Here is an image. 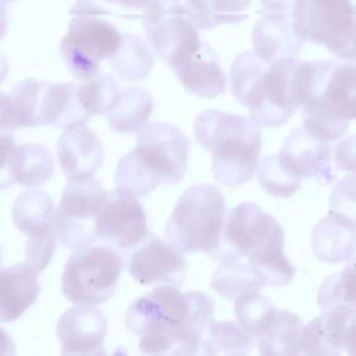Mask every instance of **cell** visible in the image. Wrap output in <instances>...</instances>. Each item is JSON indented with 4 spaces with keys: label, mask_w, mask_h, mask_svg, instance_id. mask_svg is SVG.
Returning <instances> with one entry per match:
<instances>
[{
    "label": "cell",
    "mask_w": 356,
    "mask_h": 356,
    "mask_svg": "<svg viewBox=\"0 0 356 356\" xmlns=\"http://www.w3.org/2000/svg\"><path fill=\"white\" fill-rule=\"evenodd\" d=\"M209 256L221 263L248 259L263 285L282 286L295 275L284 253L280 222L252 202L239 203L227 213L220 242Z\"/></svg>",
    "instance_id": "obj_1"
},
{
    "label": "cell",
    "mask_w": 356,
    "mask_h": 356,
    "mask_svg": "<svg viewBox=\"0 0 356 356\" xmlns=\"http://www.w3.org/2000/svg\"><path fill=\"white\" fill-rule=\"evenodd\" d=\"M296 57L267 63L253 50L241 53L229 70L234 97L249 108L259 127H280L300 108L298 99Z\"/></svg>",
    "instance_id": "obj_2"
},
{
    "label": "cell",
    "mask_w": 356,
    "mask_h": 356,
    "mask_svg": "<svg viewBox=\"0 0 356 356\" xmlns=\"http://www.w3.org/2000/svg\"><path fill=\"white\" fill-rule=\"evenodd\" d=\"M189 139L167 122H152L136 132L135 147L117 164V189L142 197L160 185L182 181L189 156Z\"/></svg>",
    "instance_id": "obj_3"
},
{
    "label": "cell",
    "mask_w": 356,
    "mask_h": 356,
    "mask_svg": "<svg viewBox=\"0 0 356 356\" xmlns=\"http://www.w3.org/2000/svg\"><path fill=\"white\" fill-rule=\"evenodd\" d=\"M303 128L313 136L334 142L356 120V63L303 61Z\"/></svg>",
    "instance_id": "obj_4"
},
{
    "label": "cell",
    "mask_w": 356,
    "mask_h": 356,
    "mask_svg": "<svg viewBox=\"0 0 356 356\" xmlns=\"http://www.w3.org/2000/svg\"><path fill=\"white\" fill-rule=\"evenodd\" d=\"M195 139L213 156L217 182L239 186L252 179L259 165L261 131L249 117L204 110L195 121Z\"/></svg>",
    "instance_id": "obj_5"
},
{
    "label": "cell",
    "mask_w": 356,
    "mask_h": 356,
    "mask_svg": "<svg viewBox=\"0 0 356 356\" xmlns=\"http://www.w3.org/2000/svg\"><path fill=\"white\" fill-rule=\"evenodd\" d=\"M213 314L214 302L207 293L160 285L131 303L125 325L139 339L203 335Z\"/></svg>",
    "instance_id": "obj_6"
},
{
    "label": "cell",
    "mask_w": 356,
    "mask_h": 356,
    "mask_svg": "<svg viewBox=\"0 0 356 356\" xmlns=\"http://www.w3.org/2000/svg\"><path fill=\"white\" fill-rule=\"evenodd\" d=\"M227 216L222 192L211 184L188 188L177 200L165 224V239L181 253H211Z\"/></svg>",
    "instance_id": "obj_7"
},
{
    "label": "cell",
    "mask_w": 356,
    "mask_h": 356,
    "mask_svg": "<svg viewBox=\"0 0 356 356\" xmlns=\"http://www.w3.org/2000/svg\"><path fill=\"white\" fill-rule=\"evenodd\" d=\"M106 15V10L93 0H79L71 8L60 51L68 71L79 81L95 76L100 63L110 58L120 46L122 35Z\"/></svg>",
    "instance_id": "obj_8"
},
{
    "label": "cell",
    "mask_w": 356,
    "mask_h": 356,
    "mask_svg": "<svg viewBox=\"0 0 356 356\" xmlns=\"http://www.w3.org/2000/svg\"><path fill=\"white\" fill-rule=\"evenodd\" d=\"M124 260L108 245H92L75 250L67 260L61 275V291L74 305H102L117 289Z\"/></svg>",
    "instance_id": "obj_9"
},
{
    "label": "cell",
    "mask_w": 356,
    "mask_h": 356,
    "mask_svg": "<svg viewBox=\"0 0 356 356\" xmlns=\"http://www.w3.org/2000/svg\"><path fill=\"white\" fill-rule=\"evenodd\" d=\"M143 26L154 56L172 68L188 60L202 44L197 26L182 0H146Z\"/></svg>",
    "instance_id": "obj_10"
},
{
    "label": "cell",
    "mask_w": 356,
    "mask_h": 356,
    "mask_svg": "<svg viewBox=\"0 0 356 356\" xmlns=\"http://www.w3.org/2000/svg\"><path fill=\"white\" fill-rule=\"evenodd\" d=\"M292 25L302 42L321 44L339 58L356 29L352 0H296Z\"/></svg>",
    "instance_id": "obj_11"
},
{
    "label": "cell",
    "mask_w": 356,
    "mask_h": 356,
    "mask_svg": "<svg viewBox=\"0 0 356 356\" xmlns=\"http://www.w3.org/2000/svg\"><path fill=\"white\" fill-rule=\"evenodd\" d=\"M106 191L100 181H68L54 211L53 225L57 241L63 246L79 250L95 245L96 218Z\"/></svg>",
    "instance_id": "obj_12"
},
{
    "label": "cell",
    "mask_w": 356,
    "mask_h": 356,
    "mask_svg": "<svg viewBox=\"0 0 356 356\" xmlns=\"http://www.w3.org/2000/svg\"><path fill=\"white\" fill-rule=\"evenodd\" d=\"M54 211L51 197L35 188L21 192L13 203V222L28 238L25 243L26 263L39 273L47 267L56 250Z\"/></svg>",
    "instance_id": "obj_13"
},
{
    "label": "cell",
    "mask_w": 356,
    "mask_h": 356,
    "mask_svg": "<svg viewBox=\"0 0 356 356\" xmlns=\"http://www.w3.org/2000/svg\"><path fill=\"white\" fill-rule=\"evenodd\" d=\"M152 232L146 213L136 197L115 191H106L97 218L96 235L104 245L129 250L139 246Z\"/></svg>",
    "instance_id": "obj_14"
},
{
    "label": "cell",
    "mask_w": 356,
    "mask_h": 356,
    "mask_svg": "<svg viewBox=\"0 0 356 356\" xmlns=\"http://www.w3.org/2000/svg\"><path fill=\"white\" fill-rule=\"evenodd\" d=\"M128 273L143 286L168 285L179 289L185 280L186 261L177 248L150 234L132 250Z\"/></svg>",
    "instance_id": "obj_15"
},
{
    "label": "cell",
    "mask_w": 356,
    "mask_h": 356,
    "mask_svg": "<svg viewBox=\"0 0 356 356\" xmlns=\"http://www.w3.org/2000/svg\"><path fill=\"white\" fill-rule=\"evenodd\" d=\"M60 356H110L103 345L107 317L96 306L78 305L67 309L57 321Z\"/></svg>",
    "instance_id": "obj_16"
},
{
    "label": "cell",
    "mask_w": 356,
    "mask_h": 356,
    "mask_svg": "<svg viewBox=\"0 0 356 356\" xmlns=\"http://www.w3.org/2000/svg\"><path fill=\"white\" fill-rule=\"evenodd\" d=\"M281 165L298 178H316L324 185L335 179L328 142L309 134L303 127L293 129L278 152Z\"/></svg>",
    "instance_id": "obj_17"
},
{
    "label": "cell",
    "mask_w": 356,
    "mask_h": 356,
    "mask_svg": "<svg viewBox=\"0 0 356 356\" xmlns=\"http://www.w3.org/2000/svg\"><path fill=\"white\" fill-rule=\"evenodd\" d=\"M57 157L68 181H86L102 167L104 149L95 132L81 125L64 129L57 142Z\"/></svg>",
    "instance_id": "obj_18"
},
{
    "label": "cell",
    "mask_w": 356,
    "mask_h": 356,
    "mask_svg": "<svg viewBox=\"0 0 356 356\" xmlns=\"http://www.w3.org/2000/svg\"><path fill=\"white\" fill-rule=\"evenodd\" d=\"M39 271L29 263H15L0 270V323L19 318L40 295Z\"/></svg>",
    "instance_id": "obj_19"
},
{
    "label": "cell",
    "mask_w": 356,
    "mask_h": 356,
    "mask_svg": "<svg viewBox=\"0 0 356 356\" xmlns=\"http://www.w3.org/2000/svg\"><path fill=\"white\" fill-rule=\"evenodd\" d=\"M356 309L339 306L310 320L300 331V349L305 356H341L345 348V328Z\"/></svg>",
    "instance_id": "obj_20"
},
{
    "label": "cell",
    "mask_w": 356,
    "mask_h": 356,
    "mask_svg": "<svg viewBox=\"0 0 356 356\" xmlns=\"http://www.w3.org/2000/svg\"><path fill=\"white\" fill-rule=\"evenodd\" d=\"M252 42L253 51L267 63L296 56L303 43L293 31L292 14L268 11L256 22Z\"/></svg>",
    "instance_id": "obj_21"
},
{
    "label": "cell",
    "mask_w": 356,
    "mask_h": 356,
    "mask_svg": "<svg viewBox=\"0 0 356 356\" xmlns=\"http://www.w3.org/2000/svg\"><path fill=\"white\" fill-rule=\"evenodd\" d=\"M181 85L195 96L213 99L225 92L227 76L214 50L202 43L181 65L174 68Z\"/></svg>",
    "instance_id": "obj_22"
},
{
    "label": "cell",
    "mask_w": 356,
    "mask_h": 356,
    "mask_svg": "<svg viewBox=\"0 0 356 356\" xmlns=\"http://www.w3.org/2000/svg\"><path fill=\"white\" fill-rule=\"evenodd\" d=\"M312 249L321 261H349L356 252V224L330 213L314 225Z\"/></svg>",
    "instance_id": "obj_23"
},
{
    "label": "cell",
    "mask_w": 356,
    "mask_h": 356,
    "mask_svg": "<svg viewBox=\"0 0 356 356\" xmlns=\"http://www.w3.org/2000/svg\"><path fill=\"white\" fill-rule=\"evenodd\" d=\"M302 320L289 310H277L267 330L257 339L260 356H305L300 349Z\"/></svg>",
    "instance_id": "obj_24"
},
{
    "label": "cell",
    "mask_w": 356,
    "mask_h": 356,
    "mask_svg": "<svg viewBox=\"0 0 356 356\" xmlns=\"http://www.w3.org/2000/svg\"><path fill=\"white\" fill-rule=\"evenodd\" d=\"M54 172L50 150L43 145L25 143L15 147L10 161L13 184L35 188L46 184Z\"/></svg>",
    "instance_id": "obj_25"
},
{
    "label": "cell",
    "mask_w": 356,
    "mask_h": 356,
    "mask_svg": "<svg viewBox=\"0 0 356 356\" xmlns=\"http://www.w3.org/2000/svg\"><path fill=\"white\" fill-rule=\"evenodd\" d=\"M153 111V99L145 89L131 86L121 90L115 107L107 114L108 125L120 134L139 132L147 125Z\"/></svg>",
    "instance_id": "obj_26"
},
{
    "label": "cell",
    "mask_w": 356,
    "mask_h": 356,
    "mask_svg": "<svg viewBox=\"0 0 356 356\" xmlns=\"http://www.w3.org/2000/svg\"><path fill=\"white\" fill-rule=\"evenodd\" d=\"M153 50L140 38L127 33L121 36L117 51L108 58L113 71L125 81H139L153 67Z\"/></svg>",
    "instance_id": "obj_27"
},
{
    "label": "cell",
    "mask_w": 356,
    "mask_h": 356,
    "mask_svg": "<svg viewBox=\"0 0 356 356\" xmlns=\"http://www.w3.org/2000/svg\"><path fill=\"white\" fill-rule=\"evenodd\" d=\"M210 286L222 298L235 300L248 291H260L263 282L248 261H222L213 273Z\"/></svg>",
    "instance_id": "obj_28"
},
{
    "label": "cell",
    "mask_w": 356,
    "mask_h": 356,
    "mask_svg": "<svg viewBox=\"0 0 356 356\" xmlns=\"http://www.w3.org/2000/svg\"><path fill=\"white\" fill-rule=\"evenodd\" d=\"M252 0H186L197 29H211L222 24H236L248 18L242 14Z\"/></svg>",
    "instance_id": "obj_29"
},
{
    "label": "cell",
    "mask_w": 356,
    "mask_h": 356,
    "mask_svg": "<svg viewBox=\"0 0 356 356\" xmlns=\"http://www.w3.org/2000/svg\"><path fill=\"white\" fill-rule=\"evenodd\" d=\"M120 93L117 82L107 74H96L76 85L78 103L89 120L93 115L108 114L115 107Z\"/></svg>",
    "instance_id": "obj_30"
},
{
    "label": "cell",
    "mask_w": 356,
    "mask_h": 356,
    "mask_svg": "<svg viewBox=\"0 0 356 356\" xmlns=\"http://www.w3.org/2000/svg\"><path fill=\"white\" fill-rule=\"evenodd\" d=\"M47 83L46 81L26 78L11 89L8 97L14 108L17 128L42 127V102Z\"/></svg>",
    "instance_id": "obj_31"
},
{
    "label": "cell",
    "mask_w": 356,
    "mask_h": 356,
    "mask_svg": "<svg viewBox=\"0 0 356 356\" xmlns=\"http://www.w3.org/2000/svg\"><path fill=\"white\" fill-rule=\"evenodd\" d=\"M234 312L239 325L257 341L273 321L277 309L260 291H248L235 299Z\"/></svg>",
    "instance_id": "obj_32"
},
{
    "label": "cell",
    "mask_w": 356,
    "mask_h": 356,
    "mask_svg": "<svg viewBox=\"0 0 356 356\" xmlns=\"http://www.w3.org/2000/svg\"><path fill=\"white\" fill-rule=\"evenodd\" d=\"M317 302L324 310L339 306L356 309V257L349 260L341 273L332 274L323 281Z\"/></svg>",
    "instance_id": "obj_33"
},
{
    "label": "cell",
    "mask_w": 356,
    "mask_h": 356,
    "mask_svg": "<svg viewBox=\"0 0 356 356\" xmlns=\"http://www.w3.org/2000/svg\"><path fill=\"white\" fill-rule=\"evenodd\" d=\"M207 339L216 349L217 355H248L254 339L234 321H216L211 320L207 325Z\"/></svg>",
    "instance_id": "obj_34"
},
{
    "label": "cell",
    "mask_w": 356,
    "mask_h": 356,
    "mask_svg": "<svg viewBox=\"0 0 356 356\" xmlns=\"http://www.w3.org/2000/svg\"><path fill=\"white\" fill-rule=\"evenodd\" d=\"M256 172L261 188L274 197H291L300 188V178L292 175L281 165L278 154L264 156L259 160Z\"/></svg>",
    "instance_id": "obj_35"
},
{
    "label": "cell",
    "mask_w": 356,
    "mask_h": 356,
    "mask_svg": "<svg viewBox=\"0 0 356 356\" xmlns=\"http://www.w3.org/2000/svg\"><path fill=\"white\" fill-rule=\"evenodd\" d=\"M330 213L356 224V174L339 179L330 195Z\"/></svg>",
    "instance_id": "obj_36"
},
{
    "label": "cell",
    "mask_w": 356,
    "mask_h": 356,
    "mask_svg": "<svg viewBox=\"0 0 356 356\" xmlns=\"http://www.w3.org/2000/svg\"><path fill=\"white\" fill-rule=\"evenodd\" d=\"M15 147L13 132H0V191L14 185L10 175V161Z\"/></svg>",
    "instance_id": "obj_37"
},
{
    "label": "cell",
    "mask_w": 356,
    "mask_h": 356,
    "mask_svg": "<svg viewBox=\"0 0 356 356\" xmlns=\"http://www.w3.org/2000/svg\"><path fill=\"white\" fill-rule=\"evenodd\" d=\"M334 160L338 170L356 172V135L349 136L335 145Z\"/></svg>",
    "instance_id": "obj_38"
},
{
    "label": "cell",
    "mask_w": 356,
    "mask_h": 356,
    "mask_svg": "<svg viewBox=\"0 0 356 356\" xmlns=\"http://www.w3.org/2000/svg\"><path fill=\"white\" fill-rule=\"evenodd\" d=\"M17 129V121L8 95L0 92V132H13Z\"/></svg>",
    "instance_id": "obj_39"
},
{
    "label": "cell",
    "mask_w": 356,
    "mask_h": 356,
    "mask_svg": "<svg viewBox=\"0 0 356 356\" xmlns=\"http://www.w3.org/2000/svg\"><path fill=\"white\" fill-rule=\"evenodd\" d=\"M345 349L348 356H356V310L352 313L345 328Z\"/></svg>",
    "instance_id": "obj_40"
},
{
    "label": "cell",
    "mask_w": 356,
    "mask_h": 356,
    "mask_svg": "<svg viewBox=\"0 0 356 356\" xmlns=\"http://www.w3.org/2000/svg\"><path fill=\"white\" fill-rule=\"evenodd\" d=\"M264 7V11L280 13V14H292V7L296 0H260Z\"/></svg>",
    "instance_id": "obj_41"
},
{
    "label": "cell",
    "mask_w": 356,
    "mask_h": 356,
    "mask_svg": "<svg viewBox=\"0 0 356 356\" xmlns=\"http://www.w3.org/2000/svg\"><path fill=\"white\" fill-rule=\"evenodd\" d=\"M15 345L8 332L0 327V356H15Z\"/></svg>",
    "instance_id": "obj_42"
},
{
    "label": "cell",
    "mask_w": 356,
    "mask_h": 356,
    "mask_svg": "<svg viewBox=\"0 0 356 356\" xmlns=\"http://www.w3.org/2000/svg\"><path fill=\"white\" fill-rule=\"evenodd\" d=\"M102 1L111 3L124 8H139V7H143L146 3V0H102Z\"/></svg>",
    "instance_id": "obj_43"
},
{
    "label": "cell",
    "mask_w": 356,
    "mask_h": 356,
    "mask_svg": "<svg viewBox=\"0 0 356 356\" xmlns=\"http://www.w3.org/2000/svg\"><path fill=\"white\" fill-rule=\"evenodd\" d=\"M8 26V19H7V10L4 7V1L0 0V40L6 36Z\"/></svg>",
    "instance_id": "obj_44"
},
{
    "label": "cell",
    "mask_w": 356,
    "mask_h": 356,
    "mask_svg": "<svg viewBox=\"0 0 356 356\" xmlns=\"http://www.w3.org/2000/svg\"><path fill=\"white\" fill-rule=\"evenodd\" d=\"M7 74H8V61L6 56L0 51V83L4 81Z\"/></svg>",
    "instance_id": "obj_45"
},
{
    "label": "cell",
    "mask_w": 356,
    "mask_h": 356,
    "mask_svg": "<svg viewBox=\"0 0 356 356\" xmlns=\"http://www.w3.org/2000/svg\"><path fill=\"white\" fill-rule=\"evenodd\" d=\"M0 270H1V249H0Z\"/></svg>",
    "instance_id": "obj_46"
},
{
    "label": "cell",
    "mask_w": 356,
    "mask_h": 356,
    "mask_svg": "<svg viewBox=\"0 0 356 356\" xmlns=\"http://www.w3.org/2000/svg\"><path fill=\"white\" fill-rule=\"evenodd\" d=\"M1 1H4V3H8V1H15V0H1Z\"/></svg>",
    "instance_id": "obj_47"
},
{
    "label": "cell",
    "mask_w": 356,
    "mask_h": 356,
    "mask_svg": "<svg viewBox=\"0 0 356 356\" xmlns=\"http://www.w3.org/2000/svg\"><path fill=\"white\" fill-rule=\"evenodd\" d=\"M232 356H246V355H232Z\"/></svg>",
    "instance_id": "obj_48"
}]
</instances>
